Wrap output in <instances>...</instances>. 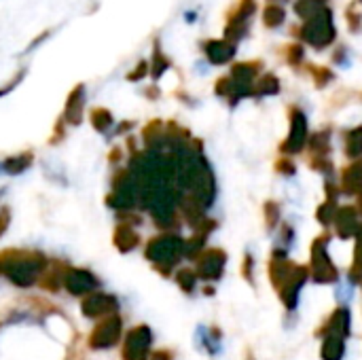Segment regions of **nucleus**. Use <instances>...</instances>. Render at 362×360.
Masks as SVG:
<instances>
[{
	"instance_id": "obj_1",
	"label": "nucleus",
	"mask_w": 362,
	"mask_h": 360,
	"mask_svg": "<svg viewBox=\"0 0 362 360\" xmlns=\"http://www.w3.org/2000/svg\"><path fill=\"white\" fill-rule=\"evenodd\" d=\"M47 265V259L36 252H11V257H0V274H4L19 289H30L36 284Z\"/></svg>"
},
{
	"instance_id": "obj_2",
	"label": "nucleus",
	"mask_w": 362,
	"mask_h": 360,
	"mask_svg": "<svg viewBox=\"0 0 362 360\" xmlns=\"http://www.w3.org/2000/svg\"><path fill=\"white\" fill-rule=\"evenodd\" d=\"M119 335H121V320L119 316H110V318H104L89 335V346L93 350H106V348H112L117 342H119Z\"/></svg>"
},
{
	"instance_id": "obj_3",
	"label": "nucleus",
	"mask_w": 362,
	"mask_h": 360,
	"mask_svg": "<svg viewBox=\"0 0 362 360\" xmlns=\"http://www.w3.org/2000/svg\"><path fill=\"white\" fill-rule=\"evenodd\" d=\"M64 286L70 295H91L98 289V280L87 269H66Z\"/></svg>"
},
{
	"instance_id": "obj_4",
	"label": "nucleus",
	"mask_w": 362,
	"mask_h": 360,
	"mask_svg": "<svg viewBox=\"0 0 362 360\" xmlns=\"http://www.w3.org/2000/svg\"><path fill=\"white\" fill-rule=\"evenodd\" d=\"M112 310H117V299L104 293H91L81 303V312L85 318H102Z\"/></svg>"
},
{
	"instance_id": "obj_5",
	"label": "nucleus",
	"mask_w": 362,
	"mask_h": 360,
	"mask_svg": "<svg viewBox=\"0 0 362 360\" xmlns=\"http://www.w3.org/2000/svg\"><path fill=\"white\" fill-rule=\"evenodd\" d=\"M148 342H151V333L148 329L140 327L136 331H132L125 339V350H123V356L125 360H140L144 350L148 348Z\"/></svg>"
},
{
	"instance_id": "obj_6",
	"label": "nucleus",
	"mask_w": 362,
	"mask_h": 360,
	"mask_svg": "<svg viewBox=\"0 0 362 360\" xmlns=\"http://www.w3.org/2000/svg\"><path fill=\"white\" fill-rule=\"evenodd\" d=\"M83 102H85V87L83 85H76L68 100H66V108H64V117L68 123L72 125H78L81 119H83Z\"/></svg>"
},
{
	"instance_id": "obj_7",
	"label": "nucleus",
	"mask_w": 362,
	"mask_h": 360,
	"mask_svg": "<svg viewBox=\"0 0 362 360\" xmlns=\"http://www.w3.org/2000/svg\"><path fill=\"white\" fill-rule=\"evenodd\" d=\"M134 195H136V189H134V182L123 176L117 185H115V193L108 197V204L112 208H129L134 204Z\"/></svg>"
},
{
	"instance_id": "obj_8",
	"label": "nucleus",
	"mask_w": 362,
	"mask_h": 360,
	"mask_svg": "<svg viewBox=\"0 0 362 360\" xmlns=\"http://www.w3.org/2000/svg\"><path fill=\"white\" fill-rule=\"evenodd\" d=\"M174 252H176V242H172V238H161L153 242L146 250L148 259L153 261H168L170 257H174Z\"/></svg>"
},
{
	"instance_id": "obj_9",
	"label": "nucleus",
	"mask_w": 362,
	"mask_h": 360,
	"mask_svg": "<svg viewBox=\"0 0 362 360\" xmlns=\"http://www.w3.org/2000/svg\"><path fill=\"white\" fill-rule=\"evenodd\" d=\"M32 163V153H21V155H15V157H8L4 163H2V170L6 174H21L30 168Z\"/></svg>"
},
{
	"instance_id": "obj_10",
	"label": "nucleus",
	"mask_w": 362,
	"mask_h": 360,
	"mask_svg": "<svg viewBox=\"0 0 362 360\" xmlns=\"http://www.w3.org/2000/svg\"><path fill=\"white\" fill-rule=\"evenodd\" d=\"M115 244H117L119 250L127 252V250H132L136 246V233H132L129 227H119L117 233H115Z\"/></svg>"
},
{
	"instance_id": "obj_11",
	"label": "nucleus",
	"mask_w": 362,
	"mask_h": 360,
	"mask_svg": "<svg viewBox=\"0 0 362 360\" xmlns=\"http://www.w3.org/2000/svg\"><path fill=\"white\" fill-rule=\"evenodd\" d=\"M91 123H93V127H95L98 132H104V129L112 123V117H110V112H108V110H104V108H95V110L91 112Z\"/></svg>"
},
{
	"instance_id": "obj_12",
	"label": "nucleus",
	"mask_w": 362,
	"mask_h": 360,
	"mask_svg": "<svg viewBox=\"0 0 362 360\" xmlns=\"http://www.w3.org/2000/svg\"><path fill=\"white\" fill-rule=\"evenodd\" d=\"M8 223H11V212L8 208H2L0 210V236L8 229Z\"/></svg>"
}]
</instances>
